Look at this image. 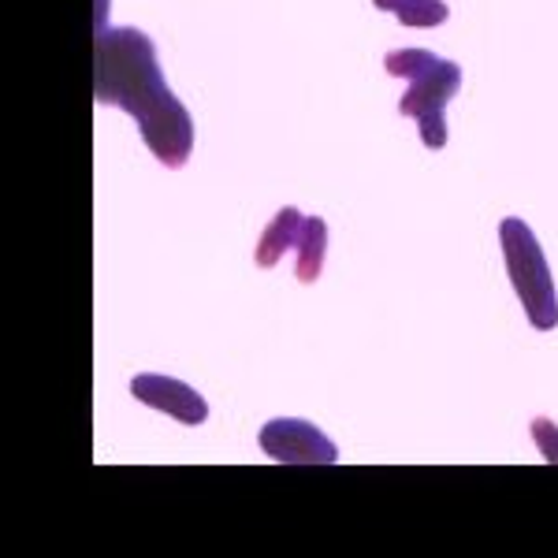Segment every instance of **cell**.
Listing matches in <instances>:
<instances>
[{"instance_id":"obj_1","label":"cell","mask_w":558,"mask_h":558,"mask_svg":"<svg viewBox=\"0 0 558 558\" xmlns=\"http://www.w3.org/2000/svg\"><path fill=\"white\" fill-rule=\"evenodd\" d=\"M94 101L134 116L142 142L165 168H183L194 149V120L168 89L157 45L134 26H101L94 49Z\"/></svg>"},{"instance_id":"obj_2","label":"cell","mask_w":558,"mask_h":558,"mask_svg":"<svg viewBox=\"0 0 558 558\" xmlns=\"http://www.w3.org/2000/svg\"><path fill=\"white\" fill-rule=\"evenodd\" d=\"M384 71L391 78H410L407 97L399 101V112L417 120L421 142L428 149H444L447 146V105L462 86V68L454 60H444L436 52L425 49H399L387 52Z\"/></svg>"},{"instance_id":"obj_3","label":"cell","mask_w":558,"mask_h":558,"mask_svg":"<svg viewBox=\"0 0 558 558\" xmlns=\"http://www.w3.org/2000/svg\"><path fill=\"white\" fill-rule=\"evenodd\" d=\"M499 242H502V257H507V276L514 283V294L525 305V317L536 331H551L558 328V294H555V279L547 268V257L539 250V242L533 235L525 220L507 216L499 223Z\"/></svg>"},{"instance_id":"obj_4","label":"cell","mask_w":558,"mask_h":558,"mask_svg":"<svg viewBox=\"0 0 558 558\" xmlns=\"http://www.w3.org/2000/svg\"><path fill=\"white\" fill-rule=\"evenodd\" d=\"M260 451L283 465H331L339 462V447L328 436L299 417H276L260 428Z\"/></svg>"},{"instance_id":"obj_5","label":"cell","mask_w":558,"mask_h":558,"mask_svg":"<svg viewBox=\"0 0 558 558\" xmlns=\"http://www.w3.org/2000/svg\"><path fill=\"white\" fill-rule=\"evenodd\" d=\"M131 395L142 407H153V410L168 413V417H175L179 425H205V417H209V407H205L202 395H197L191 384L172 380V376H160V373L134 376Z\"/></svg>"},{"instance_id":"obj_6","label":"cell","mask_w":558,"mask_h":558,"mask_svg":"<svg viewBox=\"0 0 558 558\" xmlns=\"http://www.w3.org/2000/svg\"><path fill=\"white\" fill-rule=\"evenodd\" d=\"M302 223H305V216L299 209H279L276 213V220L268 223L265 231H260V242H257V265L260 268H272L283 260L287 250H294L299 246V235H302Z\"/></svg>"},{"instance_id":"obj_7","label":"cell","mask_w":558,"mask_h":558,"mask_svg":"<svg viewBox=\"0 0 558 558\" xmlns=\"http://www.w3.org/2000/svg\"><path fill=\"white\" fill-rule=\"evenodd\" d=\"M324 246H328V228H324L320 216H305L302 223V235H299V279L302 283H317L320 268H324Z\"/></svg>"},{"instance_id":"obj_8","label":"cell","mask_w":558,"mask_h":558,"mask_svg":"<svg viewBox=\"0 0 558 558\" xmlns=\"http://www.w3.org/2000/svg\"><path fill=\"white\" fill-rule=\"evenodd\" d=\"M380 12H395L402 26H439L447 23V4L444 0H373Z\"/></svg>"},{"instance_id":"obj_9","label":"cell","mask_w":558,"mask_h":558,"mask_svg":"<svg viewBox=\"0 0 558 558\" xmlns=\"http://www.w3.org/2000/svg\"><path fill=\"white\" fill-rule=\"evenodd\" d=\"M533 439H536L539 454H544V462L558 465V425H555V421L536 417L533 421Z\"/></svg>"}]
</instances>
